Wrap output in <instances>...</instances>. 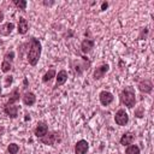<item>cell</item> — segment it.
I'll return each mask as SVG.
<instances>
[{"instance_id": "cell-1", "label": "cell", "mask_w": 154, "mask_h": 154, "mask_svg": "<svg viewBox=\"0 0 154 154\" xmlns=\"http://www.w3.org/2000/svg\"><path fill=\"white\" fill-rule=\"evenodd\" d=\"M40 55H41V43L37 38L32 37L30 40V48H29V52H28V61L30 65L35 66L40 59Z\"/></svg>"}, {"instance_id": "cell-2", "label": "cell", "mask_w": 154, "mask_h": 154, "mask_svg": "<svg viewBox=\"0 0 154 154\" xmlns=\"http://www.w3.org/2000/svg\"><path fill=\"white\" fill-rule=\"evenodd\" d=\"M120 100L129 108H132L135 106L136 97H135V91H134L132 87H126L125 89L122 90V93H120Z\"/></svg>"}, {"instance_id": "cell-3", "label": "cell", "mask_w": 154, "mask_h": 154, "mask_svg": "<svg viewBox=\"0 0 154 154\" xmlns=\"http://www.w3.org/2000/svg\"><path fill=\"white\" fill-rule=\"evenodd\" d=\"M114 120H116V123H117L118 125H120V126L125 125V124L129 122V116H128V113L125 112V109H118L117 113H116V116H114Z\"/></svg>"}, {"instance_id": "cell-4", "label": "cell", "mask_w": 154, "mask_h": 154, "mask_svg": "<svg viewBox=\"0 0 154 154\" xmlns=\"http://www.w3.org/2000/svg\"><path fill=\"white\" fill-rule=\"evenodd\" d=\"M58 141H60V136H59L58 132H52V134L46 135V136H43V137L41 138V142H42V143L49 144V146L54 144V143L58 142Z\"/></svg>"}, {"instance_id": "cell-5", "label": "cell", "mask_w": 154, "mask_h": 154, "mask_svg": "<svg viewBox=\"0 0 154 154\" xmlns=\"http://www.w3.org/2000/svg\"><path fill=\"white\" fill-rule=\"evenodd\" d=\"M89 149V144L85 140H81L75 144V153L76 154H85Z\"/></svg>"}, {"instance_id": "cell-6", "label": "cell", "mask_w": 154, "mask_h": 154, "mask_svg": "<svg viewBox=\"0 0 154 154\" xmlns=\"http://www.w3.org/2000/svg\"><path fill=\"white\" fill-rule=\"evenodd\" d=\"M108 70H109V66H108L107 64H103V65L96 67L95 71H94V78H95V79H101V78L106 75V72H107Z\"/></svg>"}, {"instance_id": "cell-7", "label": "cell", "mask_w": 154, "mask_h": 154, "mask_svg": "<svg viewBox=\"0 0 154 154\" xmlns=\"http://www.w3.org/2000/svg\"><path fill=\"white\" fill-rule=\"evenodd\" d=\"M99 97H100V102H101L103 106H108V105L113 101V99H114L113 95H112L109 91H106V90H105V91H101Z\"/></svg>"}, {"instance_id": "cell-8", "label": "cell", "mask_w": 154, "mask_h": 154, "mask_svg": "<svg viewBox=\"0 0 154 154\" xmlns=\"http://www.w3.org/2000/svg\"><path fill=\"white\" fill-rule=\"evenodd\" d=\"M18 109H19V107L16 106V105H5V108H4L5 113H6L8 117H11V118H17V116H18Z\"/></svg>"}, {"instance_id": "cell-9", "label": "cell", "mask_w": 154, "mask_h": 154, "mask_svg": "<svg viewBox=\"0 0 154 154\" xmlns=\"http://www.w3.org/2000/svg\"><path fill=\"white\" fill-rule=\"evenodd\" d=\"M47 132H48V126H47L45 123H38L37 126H36V129H35V135H36V137L42 138L43 136L47 135Z\"/></svg>"}, {"instance_id": "cell-10", "label": "cell", "mask_w": 154, "mask_h": 154, "mask_svg": "<svg viewBox=\"0 0 154 154\" xmlns=\"http://www.w3.org/2000/svg\"><path fill=\"white\" fill-rule=\"evenodd\" d=\"M35 101H36V96H35L34 93L26 91V93L23 95V102H24V105H26V106H32V105L35 103Z\"/></svg>"}, {"instance_id": "cell-11", "label": "cell", "mask_w": 154, "mask_h": 154, "mask_svg": "<svg viewBox=\"0 0 154 154\" xmlns=\"http://www.w3.org/2000/svg\"><path fill=\"white\" fill-rule=\"evenodd\" d=\"M94 48V41L93 40H89V38H85L82 41V45H81V49L83 53H88L90 52L91 49Z\"/></svg>"}, {"instance_id": "cell-12", "label": "cell", "mask_w": 154, "mask_h": 154, "mask_svg": "<svg viewBox=\"0 0 154 154\" xmlns=\"http://www.w3.org/2000/svg\"><path fill=\"white\" fill-rule=\"evenodd\" d=\"M152 87L153 85H152V82L149 79H144V81L138 83V89L141 91H143V93H150L152 91Z\"/></svg>"}, {"instance_id": "cell-13", "label": "cell", "mask_w": 154, "mask_h": 154, "mask_svg": "<svg viewBox=\"0 0 154 154\" xmlns=\"http://www.w3.org/2000/svg\"><path fill=\"white\" fill-rule=\"evenodd\" d=\"M28 29H29V25H28L26 19L23 18V17H20L19 20H18V32L22 34V35H24L28 31Z\"/></svg>"}, {"instance_id": "cell-14", "label": "cell", "mask_w": 154, "mask_h": 154, "mask_svg": "<svg viewBox=\"0 0 154 154\" xmlns=\"http://www.w3.org/2000/svg\"><path fill=\"white\" fill-rule=\"evenodd\" d=\"M134 140H135V136H134L131 132H126V134H124V135L122 136V138H120V144H123V146H130V144L134 142Z\"/></svg>"}, {"instance_id": "cell-15", "label": "cell", "mask_w": 154, "mask_h": 154, "mask_svg": "<svg viewBox=\"0 0 154 154\" xmlns=\"http://www.w3.org/2000/svg\"><path fill=\"white\" fill-rule=\"evenodd\" d=\"M66 81H67V72L65 70L59 71L58 75H57V87L58 85H63Z\"/></svg>"}, {"instance_id": "cell-16", "label": "cell", "mask_w": 154, "mask_h": 154, "mask_svg": "<svg viewBox=\"0 0 154 154\" xmlns=\"http://www.w3.org/2000/svg\"><path fill=\"white\" fill-rule=\"evenodd\" d=\"M13 28H14L13 23H6V24L2 26V29L0 30V34H1V35H10V34L12 32Z\"/></svg>"}, {"instance_id": "cell-17", "label": "cell", "mask_w": 154, "mask_h": 154, "mask_svg": "<svg viewBox=\"0 0 154 154\" xmlns=\"http://www.w3.org/2000/svg\"><path fill=\"white\" fill-rule=\"evenodd\" d=\"M17 100H19V90H18V89H14V90L12 91V94H11V96H10V100H8V102H7L6 105H13Z\"/></svg>"}, {"instance_id": "cell-18", "label": "cell", "mask_w": 154, "mask_h": 154, "mask_svg": "<svg viewBox=\"0 0 154 154\" xmlns=\"http://www.w3.org/2000/svg\"><path fill=\"white\" fill-rule=\"evenodd\" d=\"M53 77H55V71H54L53 69H51L49 71H47V72L45 73V76H43V78H42V81H43L45 83H47V82H49Z\"/></svg>"}, {"instance_id": "cell-19", "label": "cell", "mask_w": 154, "mask_h": 154, "mask_svg": "<svg viewBox=\"0 0 154 154\" xmlns=\"http://www.w3.org/2000/svg\"><path fill=\"white\" fill-rule=\"evenodd\" d=\"M126 154H140V148L137 146H128L125 149Z\"/></svg>"}, {"instance_id": "cell-20", "label": "cell", "mask_w": 154, "mask_h": 154, "mask_svg": "<svg viewBox=\"0 0 154 154\" xmlns=\"http://www.w3.org/2000/svg\"><path fill=\"white\" fill-rule=\"evenodd\" d=\"M7 150H8L10 154H17L18 150H19V147H18V144H16V143H11V144H8V147H7Z\"/></svg>"}, {"instance_id": "cell-21", "label": "cell", "mask_w": 154, "mask_h": 154, "mask_svg": "<svg viewBox=\"0 0 154 154\" xmlns=\"http://www.w3.org/2000/svg\"><path fill=\"white\" fill-rule=\"evenodd\" d=\"M10 70H11V63L4 60V61L1 63V71H2V72H8Z\"/></svg>"}, {"instance_id": "cell-22", "label": "cell", "mask_w": 154, "mask_h": 154, "mask_svg": "<svg viewBox=\"0 0 154 154\" xmlns=\"http://www.w3.org/2000/svg\"><path fill=\"white\" fill-rule=\"evenodd\" d=\"M14 5H16L17 7H19L20 10H25V7H26V1H24V0H14Z\"/></svg>"}, {"instance_id": "cell-23", "label": "cell", "mask_w": 154, "mask_h": 154, "mask_svg": "<svg viewBox=\"0 0 154 154\" xmlns=\"http://www.w3.org/2000/svg\"><path fill=\"white\" fill-rule=\"evenodd\" d=\"M13 57H14V53H13V52H8V53H6V55H5V60L8 61V63H11V61L13 60Z\"/></svg>"}, {"instance_id": "cell-24", "label": "cell", "mask_w": 154, "mask_h": 154, "mask_svg": "<svg viewBox=\"0 0 154 154\" xmlns=\"http://www.w3.org/2000/svg\"><path fill=\"white\" fill-rule=\"evenodd\" d=\"M11 82H12V76H7V77H6V85H7L8 83L11 84Z\"/></svg>"}, {"instance_id": "cell-25", "label": "cell", "mask_w": 154, "mask_h": 154, "mask_svg": "<svg viewBox=\"0 0 154 154\" xmlns=\"http://www.w3.org/2000/svg\"><path fill=\"white\" fill-rule=\"evenodd\" d=\"M107 6H108V4H107V2H103V4L101 5V10H105V8H107Z\"/></svg>"}, {"instance_id": "cell-26", "label": "cell", "mask_w": 154, "mask_h": 154, "mask_svg": "<svg viewBox=\"0 0 154 154\" xmlns=\"http://www.w3.org/2000/svg\"><path fill=\"white\" fill-rule=\"evenodd\" d=\"M2 19H4V13L0 11V22H2Z\"/></svg>"}, {"instance_id": "cell-27", "label": "cell", "mask_w": 154, "mask_h": 154, "mask_svg": "<svg viewBox=\"0 0 154 154\" xmlns=\"http://www.w3.org/2000/svg\"><path fill=\"white\" fill-rule=\"evenodd\" d=\"M0 95H1V87H0Z\"/></svg>"}]
</instances>
